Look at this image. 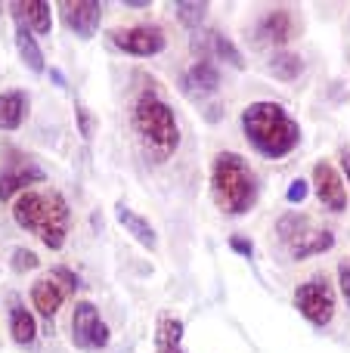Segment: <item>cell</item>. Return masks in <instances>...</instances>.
Wrapping results in <instances>:
<instances>
[{"instance_id":"6da1fadb","label":"cell","mask_w":350,"mask_h":353,"mask_svg":"<svg viewBox=\"0 0 350 353\" xmlns=\"http://www.w3.org/2000/svg\"><path fill=\"white\" fill-rule=\"evenodd\" d=\"M242 130H245V140L251 143L264 159H273V161L295 152L298 143H301V128H298V121L282 105L270 103V99L245 105V112H242Z\"/></svg>"},{"instance_id":"7a4b0ae2","label":"cell","mask_w":350,"mask_h":353,"mask_svg":"<svg viewBox=\"0 0 350 353\" xmlns=\"http://www.w3.org/2000/svg\"><path fill=\"white\" fill-rule=\"evenodd\" d=\"M68 201L56 189H43V192H22L12 201V220L22 230L34 232L50 251H59L68 236Z\"/></svg>"},{"instance_id":"3957f363","label":"cell","mask_w":350,"mask_h":353,"mask_svg":"<svg viewBox=\"0 0 350 353\" xmlns=\"http://www.w3.org/2000/svg\"><path fill=\"white\" fill-rule=\"evenodd\" d=\"M130 121H134L136 137L143 140L146 152H152L155 161H167L177 152V146H180L177 118H174V109L155 90H143L134 99Z\"/></svg>"},{"instance_id":"277c9868","label":"cell","mask_w":350,"mask_h":353,"mask_svg":"<svg viewBox=\"0 0 350 353\" xmlns=\"http://www.w3.org/2000/svg\"><path fill=\"white\" fill-rule=\"evenodd\" d=\"M211 195L229 217H242L258 201V180L239 152H217L211 165Z\"/></svg>"},{"instance_id":"5b68a950","label":"cell","mask_w":350,"mask_h":353,"mask_svg":"<svg viewBox=\"0 0 350 353\" xmlns=\"http://www.w3.org/2000/svg\"><path fill=\"white\" fill-rule=\"evenodd\" d=\"M295 307L310 325L326 329L335 319V288L326 276H313V279L301 282L295 288Z\"/></svg>"},{"instance_id":"8992f818","label":"cell","mask_w":350,"mask_h":353,"mask_svg":"<svg viewBox=\"0 0 350 353\" xmlns=\"http://www.w3.org/2000/svg\"><path fill=\"white\" fill-rule=\"evenodd\" d=\"M112 341L109 325L103 323L96 304L90 301H78L72 313V344L78 350H103Z\"/></svg>"},{"instance_id":"52a82bcc","label":"cell","mask_w":350,"mask_h":353,"mask_svg":"<svg viewBox=\"0 0 350 353\" xmlns=\"http://www.w3.org/2000/svg\"><path fill=\"white\" fill-rule=\"evenodd\" d=\"M112 43L130 56H155L167 47L165 31L158 25H130V28H115L112 31Z\"/></svg>"},{"instance_id":"ba28073f","label":"cell","mask_w":350,"mask_h":353,"mask_svg":"<svg viewBox=\"0 0 350 353\" xmlns=\"http://www.w3.org/2000/svg\"><path fill=\"white\" fill-rule=\"evenodd\" d=\"M313 186H316V199H320L322 208H329L335 214H341L347 208V186L329 161H316L313 165Z\"/></svg>"},{"instance_id":"9c48e42d","label":"cell","mask_w":350,"mask_h":353,"mask_svg":"<svg viewBox=\"0 0 350 353\" xmlns=\"http://www.w3.org/2000/svg\"><path fill=\"white\" fill-rule=\"evenodd\" d=\"M59 10L65 25L81 37H93L103 22V3H96V0H65V3H59Z\"/></svg>"},{"instance_id":"30bf717a","label":"cell","mask_w":350,"mask_h":353,"mask_svg":"<svg viewBox=\"0 0 350 353\" xmlns=\"http://www.w3.org/2000/svg\"><path fill=\"white\" fill-rule=\"evenodd\" d=\"M291 37H295V16H291V10H285V6L270 10L258 22V41L260 43L279 47V43H289Z\"/></svg>"},{"instance_id":"8fae6325","label":"cell","mask_w":350,"mask_h":353,"mask_svg":"<svg viewBox=\"0 0 350 353\" xmlns=\"http://www.w3.org/2000/svg\"><path fill=\"white\" fill-rule=\"evenodd\" d=\"M31 183H43V171L37 165H10L0 171V201L19 199L22 192H28Z\"/></svg>"},{"instance_id":"7c38bea8","label":"cell","mask_w":350,"mask_h":353,"mask_svg":"<svg viewBox=\"0 0 350 353\" xmlns=\"http://www.w3.org/2000/svg\"><path fill=\"white\" fill-rule=\"evenodd\" d=\"M65 298H68V292L53 276H43V279H37L34 285H31V307H34L43 319H53Z\"/></svg>"},{"instance_id":"4fadbf2b","label":"cell","mask_w":350,"mask_h":353,"mask_svg":"<svg viewBox=\"0 0 350 353\" xmlns=\"http://www.w3.org/2000/svg\"><path fill=\"white\" fill-rule=\"evenodd\" d=\"M335 245V232L332 230H313V226H304L295 239L289 242V251L295 261H304V257H313V254H322Z\"/></svg>"},{"instance_id":"5bb4252c","label":"cell","mask_w":350,"mask_h":353,"mask_svg":"<svg viewBox=\"0 0 350 353\" xmlns=\"http://www.w3.org/2000/svg\"><path fill=\"white\" fill-rule=\"evenodd\" d=\"M12 16L22 19L25 28L31 34H50L53 31V6L43 0H25V3H12Z\"/></svg>"},{"instance_id":"9a60e30c","label":"cell","mask_w":350,"mask_h":353,"mask_svg":"<svg viewBox=\"0 0 350 353\" xmlns=\"http://www.w3.org/2000/svg\"><path fill=\"white\" fill-rule=\"evenodd\" d=\"M198 37H202V47H196L198 59H208V53H211V56H217V59L229 62L233 68H245V59H242V53L236 50V43L229 41L227 34H220V31H205V34H198Z\"/></svg>"},{"instance_id":"2e32d148","label":"cell","mask_w":350,"mask_h":353,"mask_svg":"<svg viewBox=\"0 0 350 353\" xmlns=\"http://www.w3.org/2000/svg\"><path fill=\"white\" fill-rule=\"evenodd\" d=\"M155 353H186L183 350V319L161 313L155 323Z\"/></svg>"},{"instance_id":"e0dca14e","label":"cell","mask_w":350,"mask_h":353,"mask_svg":"<svg viewBox=\"0 0 350 353\" xmlns=\"http://www.w3.org/2000/svg\"><path fill=\"white\" fill-rule=\"evenodd\" d=\"M115 217H118V223H121L124 230H127L130 236H134L136 242L143 245V248H149V251L158 248V232H155V226L149 223L143 214L130 211L127 205H118V208H115Z\"/></svg>"},{"instance_id":"ac0fdd59","label":"cell","mask_w":350,"mask_h":353,"mask_svg":"<svg viewBox=\"0 0 350 353\" xmlns=\"http://www.w3.org/2000/svg\"><path fill=\"white\" fill-rule=\"evenodd\" d=\"M183 84L189 93L205 97V93H214L217 87H220V72H217V65L211 59H196L189 68H186Z\"/></svg>"},{"instance_id":"d6986e66","label":"cell","mask_w":350,"mask_h":353,"mask_svg":"<svg viewBox=\"0 0 350 353\" xmlns=\"http://www.w3.org/2000/svg\"><path fill=\"white\" fill-rule=\"evenodd\" d=\"M25 115H28V93H25V90L0 93V130L22 128Z\"/></svg>"},{"instance_id":"ffe728a7","label":"cell","mask_w":350,"mask_h":353,"mask_svg":"<svg viewBox=\"0 0 350 353\" xmlns=\"http://www.w3.org/2000/svg\"><path fill=\"white\" fill-rule=\"evenodd\" d=\"M12 19H16V16H12ZM16 50H19V56H22V62H25V65H28L34 74H43V72H47V62H43L41 43H37V37L31 34L28 28H25L22 19H16Z\"/></svg>"},{"instance_id":"44dd1931","label":"cell","mask_w":350,"mask_h":353,"mask_svg":"<svg viewBox=\"0 0 350 353\" xmlns=\"http://www.w3.org/2000/svg\"><path fill=\"white\" fill-rule=\"evenodd\" d=\"M10 335L19 347H28V344H34V338H37L34 316H31V310H25L19 301H12V307H10Z\"/></svg>"},{"instance_id":"7402d4cb","label":"cell","mask_w":350,"mask_h":353,"mask_svg":"<svg viewBox=\"0 0 350 353\" xmlns=\"http://www.w3.org/2000/svg\"><path fill=\"white\" fill-rule=\"evenodd\" d=\"M270 74L273 78H279V81H295L298 74L304 72V59L298 53H273V59H270Z\"/></svg>"},{"instance_id":"603a6c76","label":"cell","mask_w":350,"mask_h":353,"mask_svg":"<svg viewBox=\"0 0 350 353\" xmlns=\"http://www.w3.org/2000/svg\"><path fill=\"white\" fill-rule=\"evenodd\" d=\"M177 10V19L186 25V28L196 31L198 25L205 22V16H208V3H177L174 6Z\"/></svg>"},{"instance_id":"cb8c5ba5","label":"cell","mask_w":350,"mask_h":353,"mask_svg":"<svg viewBox=\"0 0 350 353\" xmlns=\"http://www.w3.org/2000/svg\"><path fill=\"white\" fill-rule=\"evenodd\" d=\"M37 254L34 251H28V248H16L12 251V270H16V273H25V270H34L37 267Z\"/></svg>"},{"instance_id":"d4e9b609","label":"cell","mask_w":350,"mask_h":353,"mask_svg":"<svg viewBox=\"0 0 350 353\" xmlns=\"http://www.w3.org/2000/svg\"><path fill=\"white\" fill-rule=\"evenodd\" d=\"M50 276H53V279L59 282V285L65 288L68 294H74V292H78V285H81V282H78V276H74L68 267H53V270H50Z\"/></svg>"},{"instance_id":"484cf974","label":"cell","mask_w":350,"mask_h":353,"mask_svg":"<svg viewBox=\"0 0 350 353\" xmlns=\"http://www.w3.org/2000/svg\"><path fill=\"white\" fill-rule=\"evenodd\" d=\"M74 115H78V130H81V137H84V140H90V137H93V124H96V121H93V115H90V112H87V105H74Z\"/></svg>"},{"instance_id":"4316f807","label":"cell","mask_w":350,"mask_h":353,"mask_svg":"<svg viewBox=\"0 0 350 353\" xmlns=\"http://www.w3.org/2000/svg\"><path fill=\"white\" fill-rule=\"evenodd\" d=\"M307 199V180H291V186L285 189V201L289 205H301Z\"/></svg>"},{"instance_id":"83f0119b","label":"cell","mask_w":350,"mask_h":353,"mask_svg":"<svg viewBox=\"0 0 350 353\" xmlns=\"http://www.w3.org/2000/svg\"><path fill=\"white\" fill-rule=\"evenodd\" d=\"M229 248H233L236 254H242V257H251L254 254L251 239H245V236H233V239H229Z\"/></svg>"},{"instance_id":"f1b7e54d","label":"cell","mask_w":350,"mask_h":353,"mask_svg":"<svg viewBox=\"0 0 350 353\" xmlns=\"http://www.w3.org/2000/svg\"><path fill=\"white\" fill-rule=\"evenodd\" d=\"M338 288H341V294H344V301L350 304V261H344L338 267Z\"/></svg>"},{"instance_id":"f546056e","label":"cell","mask_w":350,"mask_h":353,"mask_svg":"<svg viewBox=\"0 0 350 353\" xmlns=\"http://www.w3.org/2000/svg\"><path fill=\"white\" fill-rule=\"evenodd\" d=\"M341 171H344V176L341 180H347V186H350V146H341Z\"/></svg>"}]
</instances>
